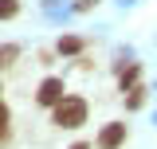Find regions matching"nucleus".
Wrapping results in <instances>:
<instances>
[{
	"label": "nucleus",
	"instance_id": "2",
	"mask_svg": "<svg viewBox=\"0 0 157 149\" xmlns=\"http://www.w3.org/2000/svg\"><path fill=\"white\" fill-rule=\"evenodd\" d=\"M36 98H39V106H59V102L67 98V94H63V78H43Z\"/></svg>",
	"mask_w": 157,
	"mask_h": 149
},
{
	"label": "nucleus",
	"instance_id": "1",
	"mask_svg": "<svg viewBox=\"0 0 157 149\" xmlns=\"http://www.w3.org/2000/svg\"><path fill=\"white\" fill-rule=\"evenodd\" d=\"M82 122H86V102H82L78 94H67V98L55 106V126L75 130V126H82Z\"/></svg>",
	"mask_w": 157,
	"mask_h": 149
},
{
	"label": "nucleus",
	"instance_id": "7",
	"mask_svg": "<svg viewBox=\"0 0 157 149\" xmlns=\"http://www.w3.org/2000/svg\"><path fill=\"white\" fill-rule=\"evenodd\" d=\"M16 12H20V4H16V0H0V20H12Z\"/></svg>",
	"mask_w": 157,
	"mask_h": 149
},
{
	"label": "nucleus",
	"instance_id": "5",
	"mask_svg": "<svg viewBox=\"0 0 157 149\" xmlns=\"http://www.w3.org/2000/svg\"><path fill=\"white\" fill-rule=\"evenodd\" d=\"M137 74H141V67H137V63H130V67H122V71H118V82H122V86H134Z\"/></svg>",
	"mask_w": 157,
	"mask_h": 149
},
{
	"label": "nucleus",
	"instance_id": "8",
	"mask_svg": "<svg viewBox=\"0 0 157 149\" xmlns=\"http://www.w3.org/2000/svg\"><path fill=\"white\" fill-rule=\"evenodd\" d=\"M16 55H20V51L12 47V43H8V47H0V67H8V63H12Z\"/></svg>",
	"mask_w": 157,
	"mask_h": 149
},
{
	"label": "nucleus",
	"instance_id": "3",
	"mask_svg": "<svg viewBox=\"0 0 157 149\" xmlns=\"http://www.w3.org/2000/svg\"><path fill=\"white\" fill-rule=\"evenodd\" d=\"M122 141H126V126L122 122H110L106 130L98 133V149H118Z\"/></svg>",
	"mask_w": 157,
	"mask_h": 149
},
{
	"label": "nucleus",
	"instance_id": "10",
	"mask_svg": "<svg viewBox=\"0 0 157 149\" xmlns=\"http://www.w3.org/2000/svg\"><path fill=\"white\" fill-rule=\"evenodd\" d=\"M71 149H90V145H82V141H78V145H71Z\"/></svg>",
	"mask_w": 157,
	"mask_h": 149
},
{
	"label": "nucleus",
	"instance_id": "9",
	"mask_svg": "<svg viewBox=\"0 0 157 149\" xmlns=\"http://www.w3.org/2000/svg\"><path fill=\"white\" fill-rule=\"evenodd\" d=\"M8 133V110H4V102H0V137Z\"/></svg>",
	"mask_w": 157,
	"mask_h": 149
},
{
	"label": "nucleus",
	"instance_id": "4",
	"mask_svg": "<svg viewBox=\"0 0 157 149\" xmlns=\"http://www.w3.org/2000/svg\"><path fill=\"white\" fill-rule=\"evenodd\" d=\"M75 51H82V39L78 36H63L59 39V55H75Z\"/></svg>",
	"mask_w": 157,
	"mask_h": 149
},
{
	"label": "nucleus",
	"instance_id": "6",
	"mask_svg": "<svg viewBox=\"0 0 157 149\" xmlns=\"http://www.w3.org/2000/svg\"><path fill=\"white\" fill-rule=\"evenodd\" d=\"M141 102H145V90H141V86H130V98H126V106H130V110H137Z\"/></svg>",
	"mask_w": 157,
	"mask_h": 149
}]
</instances>
